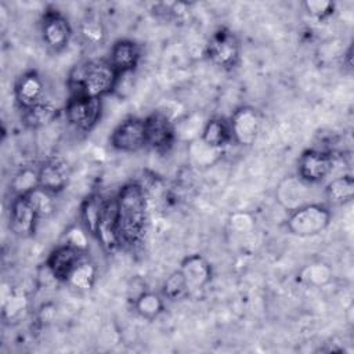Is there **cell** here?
<instances>
[{
  "label": "cell",
  "instance_id": "6da1fadb",
  "mask_svg": "<svg viewBox=\"0 0 354 354\" xmlns=\"http://www.w3.org/2000/svg\"><path fill=\"white\" fill-rule=\"evenodd\" d=\"M116 228L120 246L140 245L147 232L148 199L145 189L138 183L124 184L116 198Z\"/></svg>",
  "mask_w": 354,
  "mask_h": 354
},
{
  "label": "cell",
  "instance_id": "7a4b0ae2",
  "mask_svg": "<svg viewBox=\"0 0 354 354\" xmlns=\"http://www.w3.org/2000/svg\"><path fill=\"white\" fill-rule=\"evenodd\" d=\"M119 82V75L108 59H88L75 65L68 77L71 95L102 98L111 94Z\"/></svg>",
  "mask_w": 354,
  "mask_h": 354
},
{
  "label": "cell",
  "instance_id": "3957f363",
  "mask_svg": "<svg viewBox=\"0 0 354 354\" xmlns=\"http://www.w3.org/2000/svg\"><path fill=\"white\" fill-rule=\"evenodd\" d=\"M329 221L330 212L325 205L307 203L290 212L286 227L292 235L308 238L325 231Z\"/></svg>",
  "mask_w": 354,
  "mask_h": 354
},
{
  "label": "cell",
  "instance_id": "277c9868",
  "mask_svg": "<svg viewBox=\"0 0 354 354\" xmlns=\"http://www.w3.org/2000/svg\"><path fill=\"white\" fill-rule=\"evenodd\" d=\"M206 55L216 66L224 71H232L238 66L241 58L238 37L227 28L217 29L206 44Z\"/></svg>",
  "mask_w": 354,
  "mask_h": 354
},
{
  "label": "cell",
  "instance_id": "5b68a950",
  "mask_svg": "<svg viewBox=\"0 0 354 354\" xmlns=\"http://www.w3.org/2000/svg\"><path fill=\"white\" fill-rule=\"evenodd\" d=\"M101 98L71 95L65 105V118L77 131H90L101 119Z\"/></svg>",
  "mask_w": 354,
  "mask_h": 354
},
{
  "label": "cell",
  "instance_id": "8992f818",
  "mask_svg": "<svg viewBox=\"0 0 354 354\" xmlns=\"http://www.w3.org/2000/svg\"><path fill=\"white\" fill-rule=\"evenodd\" d=\"M147 145L158 153H166L177 140L176 122L162 111H153L144 119Z\"/></svg>",
  "mask_w": 354,
  "mask_h": 354
},
{
  "label": "cell",
  "instance_id": "52a82bcc",
  "mask_svg": "<svg viewBox=\"0 0 354 354\" xmlns=\"http://www.w3.org/2000/svg\"><path fill=\"white\" fill-rule=\"evenodd\" d=\"M228 122L232 141L243 147H250L256 142L261 130V116L256 108L239 106Z\"/></svg>",
  "mask_w": 354,
  "mask_h": 354
},
{
  "label": "cell",
  "instance_id": "ba28073f",
  "mask_svg": "<svg viewBox=\"0 0 354 354\" xmlns=\"http://www.w3.org/2000/svg\"><path fill=\"white\" fill-rule=\"evenodd\" d=\"M41 37L44 44L54 53L65 50L72 37L69 21L54 8H48L41 18Z\"/></svg>",
  "mask_w": 354,
  "mask_h": 354
},
{
  "label": "cell",
  "instance_id": "9c48e42d",
  "mask_svg": "<svg viewBox=\"0 0 354 354\" xmlns=\"http://www.w3.org/2000/svg\"><path fill=\"white\" fill-rule=\"evenodd\" d=\"M111 145L120 152H137L147 147L145 122L140 118H129L119 123L111 134Z\"/></svg>",
  "mask_w": 354,
  "mask_h": 354
},
{
  "label": "cell",
  "instance_id": "30bf717a",
  "mask_svg": "<svg viewBox=\"0 0 354 354\" xmlns=\"http://www.w3.org/2000/svg\"><path fill=\"white\" fill-rule=\"evenodd\" d=\"M333 155L322 149H306L297 163L299 177L307 184H317L322 181L333 169Z\"/></svg>",
  "mask_w": 354,
  "mask_h": 354
},
{
  "label": "cell",
  "instance_id": "8fae6325",
  "mask_svg": "<svg viewBox=\"0 0 354 354\" xmlns=\"http://www.w3.org/2000/svg\"><path fill=\"white\" fill-rule=\"evenodd\" d=\"M39 220L40 216L28 195L14 196L10 206V227L15 235L21 238L32 236Z\"/></svg>",
  "mask_w": 354,
  "mask_h": 354
},
{
  "label": "cell",
  "instance_id": "7c38bea8",
  "mask_svg": "<svg viewBox=\"0 0 354 354\" xmlns=\"http://www.w3.org/2000/svg\"><path fill=\"white\" fill-rule=\"evenodd\" d=\"M71 166L66 159L59 155L47 158L39 166V187L51 192H61L69 183Z\"/></svg>",
  "mask_w": 354,
  "mask_h": 354
},
{
  "label": "cell",
  "instance_id": "4fadbf2b",
  "mask_svg": "<svg viewBox=\"0 0 354 354\" xmlns=\"http://www.w3.org/2000/svg\"><path fill=\"white\" fill-rule=\"evenodd\" d=\"M83 256V252L65 243L50 253L44 266L48 268V271L54 275L57 281L66 282L73 268L84 259Z\"/></svg>",
  "mask_w": 354,
  "mask_h": 354
},
{
  "label": "cell",
  "instance_id": "5bb4252c",
  "mask_svg": "<svg viewBox=\"0 0 354 354\" xmlns=\"http://www.w3.org/2000/svg\"><path fill=\"white\" fill-rule=\"evenodd\" d=\"M14 97L19 108L28 109L44 100V83L37 72L28 71L22 73L14 86Z\"/></svg>",
  "mask_w": 354,
  "mask_h": 354
},
{
  "label": "cell",
  "instance_id": "9a60e30c",
  "mask_svg": "<svg viewBox=\"0 0 354 354\" xmlns=\"http://www.w3.org/2000/svg\"><path fill=\"white\" fill-rule=\"evenodd\" d=\"M141 58L140 47L136 41L129 39L116 40L109 51L108 62L115 69V72L120 76L129 72H133Z\"/></svg>",
  "mask_w": 354,
  "mask_h": 354
},
{
  "label": "cell",
  "instance_id": "2e32d148",
  "mask_svg": "<svg viewBox=\"0 0 354 354\" xmlns=\"http://www.w3.org/2000/svg\"><path fill=\"white\" fill-rule=\"evenodd\" d=\"M180 272L184 277L188 290H198L205 288L212 279V266L201 254H191L180 264Z\"/></svg>",
  "mask_w": 354,
  "mask_h": 354
},
{
  "label": "cell",
  "instance_id": "e0dca14e",
  "mask_svg": "<svg viewBox=\"0 0 354 354\" xmlns=\"http://www.w3.org/2000/svg\"><path fill=\"white\" fill-rule=\"evenodd\" d=\"M308 185L300 177H288L285 178L279 187L277 188V199L278 202L288 210H295L301 207L310 202L308 199Z\"/></svg>",
  "mask_w": 354,
  "mask_h": 354
},
{
  "label": "cell",
  "instance_id": "ac0fdd59",
  "mask_svg": "<svg viewBox=\"0 0 354 354\" xmlns=\"http://www.w3.org/2000/svg\"><path fill=\"white\" fill-rule=\"evenodd\" d=\"M95 239L102 245V248L108 252L116 250L120 243L118 238V228H116V203L115 199L106 201L102 217L98 224V230L95 234Z\"/></svg>",
  "mask_w": 354,
  "mask_h": 354
},
{
  "label": "cell",
  "instance_id": "d6986e66",
  "mask_svg": "<svg viewBox=\"0 0 354 354\" xmlns=\"http://www.w3.org/2000/svg\"><path fill=\"white\" fill-rule=\"evenodd\" d=\"M29 308L28 295L18 288H8L1 296V313L3 318L8 322L22 321Z\"/></svg>",
  "mask_w": 354,
  "mask_h": 354
},
{
  "label": "cell",
  "instance_id": "ffe728a7",
  "mask_svg": "<svg viewBox=\"0 0 354 354\" xmlns=\"http://www.w3.org/2000/svg\"><path fill=\"white\" fill-rule=\"evenodd\" d=\"M58 113L59 109L53 101L43 100L22 111V122L29 129H41L51 124L57 119Z\"/></svg>",
  "mask_w": 354,
  "mask_h": 354
},
{
  "label": "cell",
  "instance_id": "44dd1931",
  "mask_svg": "<svg viewBox=\"0 0 354 354\" xmlns=\"http://www.w3.org/2000/svg\"><path fill=\"white\" fill-rule=\"evenodd\" d=\"M199 137L209 145L223 149L232 141L230 122L224 118H212L203 124Z\"/></svg>",
  "mask_w": 354,
  "mask_h": 354
},
{
  "label": "cell",
  "instance_id": "7402d4cb",
  "mask_svg": "<svg viewBox=\"0 0 354 354\" xmlns=\"http://www.w3.org/2000/svg\"><path fill=\"white\" fill-rule=\"evenodd\" d=\"M106 199H104L100 194H91L88 195L80 207V217L83 221V225L88 235L95 238L100 220L102 217V212L105 207Z\"/></svg>",
  "mask_w": 354,
  "mask_h": 354
},
{
  "label": "cell",
  "instance_id": "603a6c76",
  "mask_svg": "<svg viewBox=\"0 0 354 354\" xmlns=\"http://www.w3.org/2000/svg\"><path fill=\"white\" fill-rule=\"evenodd\" d=\"M325 196L332 205H344L354 196V178L344 174L333 178L325 188Z\"/></svg>",
  "mask_w": 354,
  "mask_h": 354
},
{
  "label": "cell",
  "instance_id": "cb8c5ba5",
  "mask_svg": "<svg viewBox=\"0 0 354 354\" xmlns=\"http://www.w3.org/2000/svg\"><path fill=\"white\" fill-rule=\"evenodd\" d=\"M188 155L191 156L192 162L196 166L201 167H207L216 163L221 155V149L214 148L205 142L201 137H196L189 141L188 145Z\"/></svg>",
  "mask_w": 354,
  "mask_h": 354
},
{
  "label": "cell",
  "instance_id": "d4e9b609",
  "mask_svg": "<svg viewBox=\"0 0 354 354\" xmlns=\"http://www.w3.org/2000/svg\"><path fill=\"white\" fill-rule=\"evenodd\" d=\"M97 277V268L94 263L83 259L71 272L66 283L77 290H90L94 286Z\"/></svg>",
  "mask_w": 354,
  "mask_h": 354
},
{
  "label": "cell",
  "instance_id": "484cf974",
  "mask_svg": "<svg viewBox=\"0 0 354 354\" xmlns=\"http://www.w3.org/2000/svg\"><path fill=\"white\" fill-rule=\"evenodd\" d=\"M136 311L145 319H155L163 313V300L158 293L144 290L140 296L134 299Z\"/></svg>",
  "mask_w": 354,
  "mask_h": 354
},
{
  "label": "cell",
  "instance_id": "4316f807",
  "mask_svg": "<svg viewBox=\"0 0 354 354\" xmlns=\"http://www.w3.org/2000/svg\"><path fill=\"white\" fill-rule=\"evenodd\" d=\"M79 30L83 40L90 46H101L105 41V26L100 17L95 14H87L82 19Z\"/></svg>",
  "mask_w": 354,
  "mask_h": 354
},
{
  "label": "cell",
  "instance_id": "83f0119b",
  "mask_svg": "<svg viewBox=\"0 0 354 354\" xmlns=\"http://www.w3.org/2000/svg\"><path fill=\"white\" fill-rule=\"evenodd\" d=\"M39 187V167L25 166L11 180V189L15 196L26 195Z\"/></svg>",
  "mask_w": 354,
  "mask_h": 354
},
{
  "label": "cell",
  "instance_id": "f1b7e54d",
  "mask_svg": "<svg viewBox=\"0 0 354 354\" xmlns=\"http://www.w3.org/2000/svg\"><path fill=\"white\" fill-rule=\"evenodd\" d=\"M332 277H333V272L330 267L325 263H313L303 267L300 271V279L304 283L315 288L328 285L332 281Z\"/></svg>",
  "mask_w": 354,
  "mask_h": 354
},
{
  "label": "cell",
  "instance_id": "f546056e",
  "mask_svg": "<svg viewBox=\"0 0 354 354\" xmlns=\"http://www.w3.org/2000/svg\"><path fill=\"white\" fill-rule=\"evenodd\" d=\"M188 292L187 283L184 281L183 274L180 272V270L171 272L166 281L163 282V288H162V293L166 299L169 300H177L181 299L185 293Z\"/></svg>",
  "mask_w": 354,
  "mask_h": 354
},
{
  "label": "cell",
  "instance_id": "4dcf8cb0",
  "mask_svg": "<svg viewBox=\"0 0 354 354\" xmlns=\"http://www.w3.org/2000/svg\"><path fill=\"white\" fill-rule=\"evenodd\" d=\"M26 195L29 196L33 206L36 207L40 218L48 216L53 212V209H54V201H53L54 194L37 187L36 189H33L32 192H29Z\"/></svg>",
  "mask_w": 354,
  "mask_h": 354
},
{
  "label": "cell",
  "instance_id": "1f68e13d",
  "mask_svg": "<svg viewBox=\"0 0 354 354\" xmlns=\"http://www.w3.org/2000/svg\"><path fill=\"white\" fill-rule=\"evenodd\" d=\"M303 6L306 11L318 21L328 19L335 11V4L328 0H307Z\"/></svg>",
  "mask_w": 354,
  "mask_h": 354
},
{
  "label": "cell",
  "instance_id": "d6a6232c",
  "mask_svg": "<svg viewBox=\"0 0 354 354\" xmlns=\"http://www.w3.org/2000/svg\"><path fill=\"white\" fill-rule=\"evenodd\" d=\"M230 227L232 231L238 232V234H243V232H249L253 230L254 227V218L252 217L250 213L246 212H236L232 213L230 216Z\"/></svg>",
  "mask_w": 354,
  "mask_h": 354
},
{
  "label": "cell",
  "instance_id": "836d02e7",
  "mask_svg": "<svg viewBox=\"0 0 354 354\" xmlns=\"http://www.w3.org/2000/svg\"><path fill=\"white\" fill-rule=\"evenodd\" d=\"M87 231H83L80 227L75 225L69 228L66 232V243L80 252H86L88 248V239H87Z\"/></svg>",
  "mask_w": 354,
  "mask_h": 354
},
{
  "label": "cell",
  "instance_id": "e575fe53",
  "mask_svg": "<svg viewBox=\"0 0 354 354\" xmlns=\"http://www.w3.org/2000/svg\"><path fill=\"white\" fill-rule=\"evenodd\" d=\"M39 315H40V321L44 322V321H50L54 315V307L51 304H44L40 311H39Z\"/></svg>",
  "mask_w": 354,
  "mask_h": 354
},
{
  "label": "cell",
  "instance_id": "d590c367",
  "mask_svg": "<svg viewBox=\"0 0 354 354\" xmlns=\"http://www.w3.org/2000/svg\"><path fill=\"white\" fill-rule=\"evenodd\" d=\"M353 51H351V47H348V50H347V53L344 54V61H346V66L348 68V69H351L353 68V61H351V58H353Z\"/></svg>",
  "mask_w": 354,
  "mask_h": 354
}]
</instances>
